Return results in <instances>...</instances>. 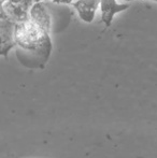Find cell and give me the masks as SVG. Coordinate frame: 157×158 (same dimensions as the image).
I'll return each mask as SVG.
<instances>
[{"label": "cell", "instance_id": "cell-1", "mask_svg": "<svg viewBox=\"0 0 157 158\" xmlns=\"http://www.w3.org/2000/svg\"><path fill=\"white\" fill-rule=\"evenodd\" d=\"M16 53L27 52V56L19 59L22 64L31 68H42L52 53L50 33L37 25L31 19L15 24L14 31Z\"/></svg>", "mask_w": 157, "mask_h": 158}, {"label": "cell", "instance_id": "cell-2", "mask_svg": "<svg viewBox=\"0 0 157 158\" xmlns=\"http://www.w3.org/2000/svg\"><path fill=\"white\" fill-rule=\"evenodd\" d=\"M29 19L50 35L54 31L52 9L48 2H45L43 0L34 2L29 10Z\"/></svg>", "mask_w": 157, "mask_h": 158}, {"label": "cell", "instance_id": "cell-3", "mask_svg": "<svg viewBox=\"0 0 157 158\" xmlns=\"http://www.w3.org/2000/svg\"><path fill=\"white\" fill-rule=\"evenodd\" d=\"M15 22L9 19L8 15L1 10L0 14V38H1V55L6 56L9 52L12 50L15 44L14 31H15Z\"/></svg>", "mask_w": 157, "mask_h": 158}, {"label": "cell", "instance_id": "cell-4", "mask_svg": "<svg viewBox=\"0 0 157 158\" xmlns=\"http://www.w3.org/2000/svg\"><path fill=\"white\" fill-rule=\"evenodd\" d=\"M34 1L13 2L8 0H1V10L15 23L29 19V10Z\"/></svg>", "mask_w": 157, "mask_h": 158}, {"label": "cell", "instance_id": "cell-5", "mask_svg": "<svg viewBox=\"0 0 157 158\" xmlns=\"http://www.w3.org/2000/svg\"><path fill=\"white\" fill-rule=\"evenodd\" d=\"M129 3H118V0H100L99 10L101 13V21L105 25V28L110 27L113 19L118 13L129 9Z\"/></svg>", "mask_w": 157, "mask_h": 158}, {"label": "cell", "instance_id": "cell-6", "mask_svg": "<svg viewBox=\"0 0 157 158\" xmlns=\"http://www.w3.org/2000/svg\"><path fill=\"white\" fill-rule=\"evenodd\" d=\"M79 17L84 23H92L100 6V0H76L72 3Z\"/></svg>", "mask_w": 157, "mask_h": 158}, {"label": "cell", "instance_id": "cell-7", "mask_svg": "<svg viewBox=\"0 0 157 158\" xmlns=\"http://www.w3.org/2000/svg\"><path fill=\"white\" fill-rule=\"evenodd\" d=\"M48 1L53 2L56 4H64V6H70L74 2V0H48Z\"/></svg>", "mask_w": 157, "mask_h": 158}, {"label": "cell", "instance_id": "cell-8", "mask_svg": "<svg viewBox=\"0 0 157 158\" xmlns=\"http://www.w3.org/2000/svg\"><path fill=\"white\" fill-rule=\"evenodd\" d=\"M8 1H13V2H24V1H34V0H8Z\"/></svg>", "mask_w": 157, "mask_h": 158}, {"label": "cell", "instance_id": "cell-9", "mask_svg": "<svg viewBox=\"0 0 157 158\" xmlns=\"http://www.w3.org/2000/svg\"><path fill=\"white\" fill-rule=\"evenodd\" d=\"M124 1H134V0H124Z\"/></svg>", "mask_w": 157, "mask_h": 158}, {"label": "cell", "instance_id": "cell-10", "mask_svg": "<svg viewBox=\"0 0 157 158\" xmlns=\"http://www.w3.org/2000/svg\"><path fill=\"white\" fill-rule=\"evenodd\" d=\"M38 1H41V0H34V2H38Z\"/></svg>", "mask_w": 157, "mask_h": 158}, {"label": "cell", "instance_id": "cell-11", "mask_svg": "<svg viewBox=\"0 0 157 158\" xmlns=\"http://www.w3.org/2000/svg\"><path fill=\"white\" fill-rule=\"evenodd\" d=\"M152 1H155V2H157V0H152Z\"/></svg>", "mask_w": 157, "mask_h": 158}]
</instances>
